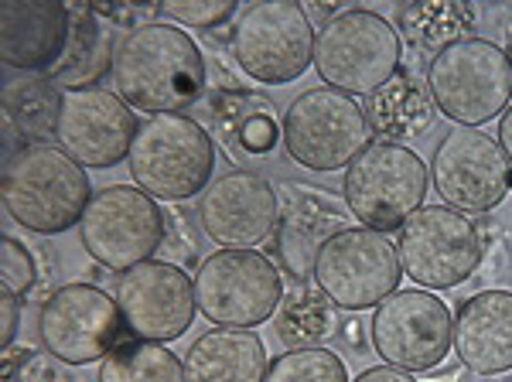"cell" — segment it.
<instances>
[{"mask_svg":"<svg viewBox=\"0 0 512 382\" xmlns=\"http://www.w3.org/2000/svg\"><path fill=\"white\" fill-rule=\"evenodd\" d=\"M338 328L335 304L318 287L297 284L277 307V331L280 342L291 348H315L332 338Z\"/></svg>","mask_w":512,"mask_h":382,"instance_id":"484cf974","label":"cell"},{"mask_svg":"<svg viewBox=\"0 0 512 382\" xmlns=\"http://www.w3.org/2000/svg\"><path fill=\"white\" fill-rule=\"evenodd\" d=\"M11 382H89V379L82 376L79 365L55 359L52 352H35L18 365Z\"/></svg>","mask_w":512,"mask_h":382,"instance_id":"d6a6232c","label":"cell"},{"mask_svg":"<svg viewBox=\"0 0 512 382\" xmlns=\"http://www.w3.org/2000/svg\"><path fill=\"white\" fill-rule=\"evenodd\" d=\"M434 99L427 93V86H420L417 79L410 76H396L386 82L379 93L369 96L366 103V116L369 127H376V134L383 140H410L417 134H424L434 120Z\"/></svg>","mask_w":512,"mask_h":382,"instance_id":"cb8c5ba5","label":"cell"},{"mask_svg":"<svg viewBox=\"0 0 512 382\" xmlns=\"http://www.w3.org/2000/svg\"><path fill=\"white\" fill-rule=\"evenodd\" d=\"M127 164L137 188L154 202H188L209 188L216 171V140L195 116H151L140 123Z\"/></svg>","mask_w":512,"mask_h":382,"instance_id":"3957f363","label":"cell"},{"mask_svg":"<svg viewBox=\"0 0 512 382\" xmlns=\"http://www.w3.org/2000/svg\"><path fill=\"white\" fill-rule=\"evenodd\" d=\"M427 185H431V171L417 151L393 140H373L345 168L342 195L362 229L386 236L403 229L410 215L424 209Z\"/></svg>","mask_w":512,"mask_h":382,"instance_id":"8992f818","label":"cell"},{"mask_svg":"<svg viewBox=\"0 0 512 382\" xmlns=\"http://www.w3.org/2000/svg\"><path fill=\"white\" fill-rule=\"evenodd\" d=\"M352 382H417V379L403 369H393V365H376V369H366L359 379H352Z\"/></svg>","mask_w":512,"mask_h":382,"instance_id":"e575fe53","label":"cell"},{"mask_svg":"<svg viewBox=\"0 0 512 382\" xmlns=\"http://www.w3.org/2000/svg\"><path fill=\"white\" fill-rule=\"evenodd\" d=\"M72 38V11L55 0L0 7V58L21 72H52Z\"/></svg>","mask_w":512,"mask_h":382,"instance_id":"ffe728a7","label":"cell"},{"mask_svg":"<svg viewBox=\"0 0 512 382\" xmlns=\"http://www.w3.org/2000/svg\"><path fill=\"white\" fill-rule=\"evenodd\" d=\"M400 267L424 290L465 284L482 263V232L465 212L448 205H424L400 229Z\"/></svg>","mask_w":512,"mask_h":382,"instance_id":"7c38bea8","label":"cell"},{"mask_svg":"<svg viewBox=\"0 0 512 382\" xmlns=\"http://www.w3.org/2000/svg\"><path fill=\"white\" fill-rule=\"evenodd\" d=\"M4 113L18 123L21 137L31 144L55 134L62 113V93L52 79H21L4 86Z\"/></svg>","mask_w":512,"mask_h":382,"instance_id":"83f0119b","label":"cell"},{"mask_svg":"<svg viewBox=\"0 0 512 382\" xmlns=\"http://www.w3.org/2000/svg\"><path fill=\"white\" fill-rule=\"evenodd\" d=\"M315 287L338 311H369L400 290V253L383 232L342 229L318 249Z\"/></svg>","mask_w":512,"mask_h":382,"instance_id":"30bf717a","label":"cell"},{"mask_svg":"<svg viewBox=\"0 0 512 382\" xmlns=\"http://www.w3.org/2000/svg\"><path fill=\"white\" fill-rule=\"evenodd\" d=\"M198 311L216 328H256L277 314L284 280L267 253L219 249L195 273Z\"/></svg>","mask_w":512,"mask_h":382,"instance_id":"9c48e42d","label":"cell"},{"mask_svg":"<svg viewBox=\"0 0 512 382\" xmlns=\"http://www.w3.org/2000/svg\"><path fill=\"white\" fill-rule=\"evenodd\" d=\"M212 134L229 147V154L243 161H260L274 154L284 140V120L277 116V103L256 89H219L209 99Z\"/></svg>","mask_w":512,"mask_h":382,"instance_id":"7402d4cb","label":"cell"},{"mask_svg":"<svg viewBox=\"0 0 512 382\" xmlns=\"http://www.w3.org/2000/svg\"><path fill=\"white\" fill-rule=\"evenodd\" d=\"M21 297L11 294V290H4L0 294V345H4V352L11 348V342L18 338V314H21Z\"/></svg>","mask_w":512,"mask_h":382,"instance_id":"836d02e7","label":"cell"},{"mask_svg":"<svg viewBox=\"0 0 512 382\" xmlns=\"http://www.w3.org/2000/svg\"><path fill=\"white\" fill-rule=\"evenodd\" d=\"M96 382H188L185 362L158 342H123L99 365Z\"/></svg>","mask_w":512,"mask_h":382,"instance_id":"4316f807","label":"cell"},{"mask_svg":"<svg viewBox=\"0 0 512 382\" xmlns=\"http://www.w3.org/2000/svg\"><path fill=\"white\" fill-rule=\"evenodd\" d=\"M158 11L168 21L185 24V28H195V31H212V28H219V24L236 18L233 0H171V4H161Z\"/></svg>","mask_w":512,"mask_h":382,"instance_id":"4dcf8cb0","label":"cell"},{"mask_svg":"<svg viewBox=\"0 0 512 382\" xmlns=\"http://www.w3.org/2000/svg\"><path fill=\"white\" fill-rule=\"evenodd\" d=\"M431 181L454 212H492L512 188L502 144L478 127H451L431 157Z\"/></svg>","mask_w":512,"mask_h":382,"instance_id":"9a60e30c","label":"cell"},{"mask_svg":"<svg viewBox=\"0 0 512 382\" xmlns=\"http://www.w3.org/2000/svg\"><path fill=\"white\" fill-rule=\"evenodd\" d=\"M424 86L454 127H482L509 110L512 58L489 38H458L431 58Z\"/></svg>","mask_w":512,"mask_h":382,"instance_id":"277c9868","label":"cell"},{"mask_svg":"<svg viewBox=\"0 0 512 382\" xmlns=\"http://www.w3.org/2000/svg\"><path fill=\"white\" fill-rule=\"evenodd\" d=\"M458 362L478 376L512 369V290H478L458 307L451 331Z\"/></svg>","mask_w":512,"mask_h":382,"instance_id":"44dd1931","label":"cell"},{"mask_svg":"<svg viewBox=\"0 0 512 382\" xmlns=\"http://www.w3.org/2000/svg\"><path fill=\"white\" fill-rule=\"evenodd\" d=\"M4 209L14 222L38 236H59L82 222L93 198L86 168L52 140L24 144L4 161Z\"/></svg>","mask_w":512,"mask_h":382,"instance_id":"7a4b0ae2","label":"cell"},{"mask_svg":"<svg viewBox=\"0 0 512 382\" xmlns=\"http://www.w3.org/2000/svg\"><path fill=\"white\" fill-rule=\"evenodd\" d=\"M263 382H349V369L328 348H287L267 369Z\"/></svg>","mask_w":512,"mask_h":382,"instance_id":"f546056e","label":"cell"},{"mask_svg":"<svg viewBox=\"0 0 512 382\" xmlns=\"http://www.w3.org/2000/svg\"><path fill=\"white\" fill-rule=\"evenodd\" d=\"M35 277V256L28 253V246L11 236L0 239V287L21 297L35 287Z\"/></svg>","mask_w":512,"mask_h":382,"instance_id":"1f68e13d","label":"cell"},{"mask_svg":"<svg viewBox=\"0 0 512 382\" xmlns=\"http://www.w3.org/2000/svg\"><path fill=\"white\" fill-rule=\"evenodd\" d=\"M123 331L127 325H123L117 297L93 284L59 287L41 304L38 314V335L45 342V352L79 369L103 362L113 348L127 342Z\"/></svg>","mask_w":512,"mask_h":382,"instance_id":"4fadbf2b","label":"cell"},{"mask_svg":"<svg viewBox=\"0 0 512 382\" xmlns=\"http://www.w3.org/2000/svg\"><path fill=\"white\" fill-rule=\"evenodd\" d=\"M451 331L448 304L431 290H396L369 321L376 355L403 372H434L451 352Z\"/></svg>","mask_w":512,"mask_h":382,"instance_id":"5bb4252c","label":"cell"},{"mask_svg":"<svg viewBox=\"0 0 512 382\" xmlns=\"http://www.w3.org/2000/svg\"><path fill=\"white\" fill-rule=\"evenodd\" d=\"M403 41L383 14L349 7L315 35V72L349 96H373L400 76Z\"/></svg>","mask_w":512,"mask_h":382,"instance_id":"5b68a950","label":"cell"},{"mask_svg":"<svg viewBox=\"0 0 512 382\" xmlns=\"http://www.w3.org/2000/svg\"><path fill=\"white\" fill-rule=\"evenodd\" d=\"M280 198L274 185L256 171H229L205 188L198 202L202 232L216 246L250 249L277 229Z\"/></svg>","mask_w":512,"mask_h":382,"instance_id":"ac0fdd59","label":"cell"},{"mask_svg":"<svg viewBox=\"0 0 512 382\" xmlns=\"http://www.w3.org/2000/svg\"><path fill=\"white\" fill-rule=\"evenodd\" d=\"M315 24L291 0L250 4L233 28V58L246 79L287 86L315 65Z\"/></svg>","mask_w":512,"mask_h":382,"instance_id":"52a82bcc","label":"cell"},{"mask_svg":"<svg viewBox=\"0 0 512 382\" xmlns=\"http://www.w3.org/2000/svg\"><path fill=\"white\" fill-rule=\"evenodd\" d=\"M284 209L277 219V253L280 263L291 277L304 280L315 270L318 249L335 236L349 229V205L345 198L338 202L332 191L308 188V185H287Z\"/></svg>","mask_w":512,"mask_h":382,"instance_id":"d6986e66","label":"cell"},{"mask_svg":"<svg viewBox=\"0 0 512 382\" xmlns=\"http://www.w3.org/2000/svg\"><path fill=\"white\" fill-rule=\"evenodd\" d=\"M267 345L250 328H209L185 352L188 382H263Z\"/></svg>","mask_w":512,"mask_h":382,"instance_id":"603a6c76","label":"cell"},{"mask_svg":"<svg viewBox=\"0 0 512 382\" xmlns=\"http://www.w3.org/2000/svg\"><path fill=\"white\" fill-rule=\"evenodd\" d=\"M140 123L134 106L103 86L65 89L55 140L82 168L110 171L130 157Z\"/></svg>","mask_w":512,"mask_h":382,"instance_id":"2e32d148","label":"cell"},{"mask_svg":"<svg viewBox=\"0 0 512 382\" xmlns=\"http://www.w3.org/2000/svg\"><path fill=\"white\" fill-rule=\"evenodd\" d=\"M86 253L106 270L127 273L147 263L164 243V215L147 191L130 185L99 188L79 222Z\"/></svg>","mask_w":512,"mask_h":382,"instance_id":"8fae6325","label":"cell"},{"mask_svg":"<svg viewBox=\"0 0 512 382\" xmlns=\"http://www.w3.org/2000/svg\"><path fill=\"white\" fill-rule=\"evenodd\" d=\"M117 304L130 335L158 345L185 335L198 314L195 280L168 260H147L123 273Z\"/></svg>","mask_w":512,"mask_h":382,"instance_id":"e0dca14e","label":"cell"},{"mask_svg":"<svg viewBox=\"0 0 512 382\" xmlns=\"http://www.w3.org/2000/svg\"><path fill=\"white\" fill-rule=\"evenodd\" d=\"M502 144V151H506L509 157V164H512V106L506 113H502V120H499V137H495Z\"/></svg>","mask_w":512,"mask_h":382,"instance_id":"d590c367","label":"cell"},{"mask_svg":"<svg viewBox=\"0 0 512 382\" xmlns=\"http://www.w3.org/2000/svg\"><path fill=\"white\" fill-rule=\"evenodd\" d=\"M113 82L140 113H178L202 96L205 58L178 24H134L113 48Z\"/></svg>","mask_w":512,"mask_h":382,"instance_id":"6da1fadb","label":"cell"},{"mask_svg":"<svg viewBox=\"0 0 512 382\" xmlns=\"http://www.w3.org/2000/svg\"><path fill=\"white\" fill-rule=\"evenodd\" d=\"M106 69L113 72L110 31L93 18V11L79 7V11H72L69 48H65L62 62L48 72V79H52L55 86L89 89V86H96V79L106 76Z\"/></svg>","mask_w":512,"mask_h":382,"instance_id":"d4e9b609","label":"cell"},{"mask_svg":"<svg viewBox=\"0 0 512 382\" xmlns=\"http://www.w3.org/2000/svg\"><path fill=\"white\" fill-rule=\"evenodd\" d=\"M400 18L403 35L414 41L417 48H427V52H441L451 41L461 38L468 24V7H451V4H410L396 11Z\"/></svg>","mask_w":512,"mask_h":382,"instance_id":"f1b7e54d","label":"cell"},{"mask_svg":"<svg viewBox=\"0 0 512 382\" xmlns=\"http://www.w3.org/2000/svg\"><path fill=\"white\" fill-rule=\"evenodd\" d=\"M369 116L349 93L332 86L308 89L284 113V147L301 168L332 174L342 171L373 140Z\"/></svg>","mask_w":512,"mask_h":382,"instance_id":"ba28073f","label":"cell"}]
</instances>
